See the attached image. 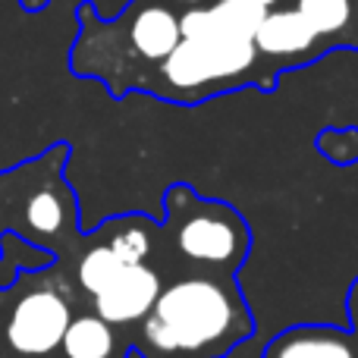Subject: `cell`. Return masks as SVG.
<instances>
[{"instance_id": "obj_1", "label": "cell", "mask_w": 358, "mask_h": 358, "mask_svg": "<svg viewBox=\"0 0 358 358\" xmlns=\"http://www.w3.org/2000/svg\"><path fill=\"white\" fill-rule=\"evenodd\" d=\"M242 308L214 280H179L161 289L145 315V352L151 358H220L252 334Z\"/></svg>"}, {"instance_id": "obj_2", "label": "cell", "mask_w": 358, "mask_h": 358, "mask_svg": "<svg viewBox=\"0 0 358 358\" xmlns=\"http://www.w3.org/2000/svg\"><path fill=\"white\" fill-rule=\"evenodd\" d=\"M255 41L242 38H182L164 60L167 82L176 88H198L204 82L229 79L255 63Z\"/></svg>"}, {"instance_id": "obj_3", "label": "cell", "mask_w": 358, "mask_h": 358, "mask_svg": "<svg viewBox=\"0 0 358 358\" xmlns=\"http://www.w3.org/2000/svg\"><path fill=\"white\" fill-rule=\"evenodd\" d=\"M69 321V305L54 289H38L19 299L6 324V343L19 355H50L60 346Z\"/></svg>"}, {"instance_id": "obj_4", "label": "cell", "mask_w": 358, "mask_h": 358, "mask_svg": "<svg viewBox=\"0 0 358 358\" xmlns=\"http://www.w3.org/2000/svg\"><path fill=\"white\" fill-rule=\"evenodd\" d=\"M161 296V277L148 264H123L120 273L94 296L98 317L107 324H132L142 321Z\"/></svg>"}, {"instance_id": "obj_5", "label": "cell", "mask_w": 358, "mask_h": 358, "mask_svg": "<svg viewBox=\"0 0 358 358\" xmlns=\"http://www.w3.org/2000/svg\"><path fill=\"white\" fill-rule=\"evenodd\" d=\"M264 6L252 0H217L208 10H192L179 19L182 38H242L252 41L264 19Z\"/></svg>"}, {"instance_id": "obj_6", "label": "cell", "mask_w": 358, "mask_h": 358, "mask_svg": "<svg viewBox=\"0 0 358 358\" xmlns=\"http://www.w3.org/2000/svg\"><path fill=\"white\" fill-rule=\"evenodd\" d=\"M264 358H358V352L349 330L305 324L273 336L264 349Z\"/></svg>"}, {"instance_id": "obj_7", "label": "cell", "mask_w": 358, "mask_h": 358, "mask_svg": "<svg viewBox=\"0 0 358 358\" xmlns=\"http://www.w3.org/2000/svg\"><path fill=\"white\" fill-rule=\"evenodd\" d=\"M179 252L192 261H204V264H227L239 255V233L233 223L220 220V217H189L179 227Z\"/></svg>"}, {"instance_id": "obj_8", "label": "cell", "mask_w": 358, "mask_h": 358, "mask_svg": "<svg viewBox=\"0 0 358 358\" xmlns=\"http://www.w3.org/2000/svg\"><path fill=\"white\" fill-rule=\"evenodd\" d=\"M315 31L296 13H264L258 31H255V50H264V54H299L315 41Z\"/></svg>"}, {"instance_id": "obj_9", "label": "cell", "mask_w": 358, "mask_h": 358, "mask_svg": "<svg viewBox=\"0 0 358 358\" xmlns=\"http://www.w3.org/2000/svg\"><path fill=\"white\" fill-rule=\"evenodd\" d=\"M179 41H182L179 19L170 10H164V6H148L132 22V44L148 60H167Z\"/></svg>"}, {"instance_id": "obj_10", "label": "cell", "mask_w": 358, "mask_h": 358, "mask_svg": "<svg viewBox=\"0 0 358 358\" xmlns=\"http://www.w3.org/2000/svg\"><path fill=\"white\" fill-rule=\"evenodd\" d=\"M66 358H110L113 355V330L98 315L73 317L60 340Z\"/></svg>"}, {"instance_id": "obj_11", "label": "cell", "mask_w": 358, "mask_h": 358, "mask_svg": "<svg viewBox=\"0 0 358 358\" xmlns=\"http://www.w3.org/2000/svg\"><path fill=\"white\" fill-rule=\"evenodd\" d=\"M299 16L311 25L315 35H330L349 22L352 3L349 0H299Z\"/></svg>"}, {"instance_id": "obj_12", "label": "cell", "mask_w": 358, "mask_h": 358, "mask_svg": "<svg viewBox=\"0 0 358 358\" xmlns=\"http://www.w3.org/2000/svg\"><path fill=\"white\" fill-rule=\"evenodd\" d=\"M120 267H123V261L110 252V245L92 248V252L79 261V283H82V289L92 292V296H98V292L120 273Z\"/></svg>"}, {"instance_id": "obj_13", "label": "cell", "mask_w": 358, "mask_h": 358, "mask_svg": "<svg viewBox=\"0 0 358 358\" xmlns=\"http://www.w3.org/2000/svg\"><path fill=\"white\" fill-rule=\"evenodd\" d=\"M25 217H29V227L38 229V233H57L63 223L60 198H57L54 192H38V195H31L29 208H25Z\"/></svg>"}, {"instance_id": "obj_14", "label": "cell", "mask_w": 358, "mask_h": 358, "mask_svg": "<svg viewBox=\"0 0 358 358\" xmlns=\"http://www.w3.org/2000/svg\"><path fill=\"white\" fill-rule=\"evenodd\" d=\"M148 248H151V242H148L145 229H123V233L113 236V242H110V252L117 255L123 264H142Z\"/></svg>"}, {"instance_id": "obj_15", "label": "cell", "mask_w": 358, "mask_h": 358, "mask_svg": "<svg viewBox=\"0 0 358 358\" xmlns=\"http://www.w3.org/2000/svg\"><path fill=\"white\" fill-rule=\"evenodd\" d=\"M349 315H352V327L358 330V283L352 289V299H349Z\"/></svg>"}, {"instance_id": "obj_16", "label": "cell", "mask_w": 358, "mask_h": 358, "mask_svg": "<svg viewBox=\"0 0 358 358\" xmlns=\"http://www.w3.org/2000/svg\"><path fill=\"white\" fill-rule=\"evenodd\" d=\"M252 3H258V6H264V10H267V6L277 3V0H252Z\"/></svg>"}, {"instance_id": "obj_17", "label": "cell", "mask_w": 358, "mask_h": 358, "mask_svg": "<svg viewBox=\"0 0 358 358\" xmlns=\"http://www.w3.org/2000/svg\"><path fill=\"white\" fill-rule=\"evenodd\" d=\"M189 3H192V0H189Z\"/></svg>"}]
</instances>
